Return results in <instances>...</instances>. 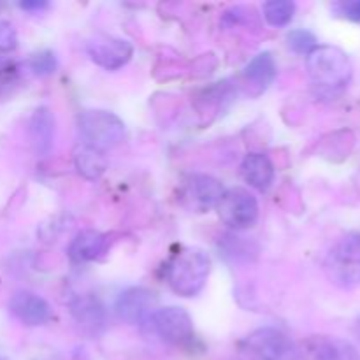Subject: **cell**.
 Segmentation results:
<instances>
[{
    "label": "cell",
    "instance_id": "obj_1",
    "mask_svg": "<svg viewBox=\"0 0 360 360\" xmlns=\"http://www.w3.org/2000/svg\"><path fill=\"white\" fill-rule=\"evenodd\" d=\"M211 271V259L199 248H183L176 253L165 269V278L172 290L181 297H193L206 285Z\"/></svg>",
    "mask_w": 360,
    "mask_h": 360
},
{
    "label": "cell",
    "instance_id": "obj_2",
    "mask_svg": "<svg viewBox=\"0 0 360 360\" xmlns=\"http://www.w3.org/2000/svg\"><path fill=\"white\" fill-rule=\"evenodd\" d=\"M306 69L313 83L327 90L348 84L354 74L348 55L336 46H316L306 56Z\"/></svg>",
    "mask_w": 360,
    "mask_h": 360
},
{
    "label": "cell",
    "instance_id": "obj_3",
    "mask_svg": "<svg viewBox=\"0 0 360 360\" xmlns=\"http://www.w3.org/2000/svg\"><path fill=\"white\" fill-rule=\"evenodd\" d=\"M326 274L336 287L355 288L360 285V232L343 236L326 259Z\"/></svg>",
    "mask_w": 360,
    "mask_h": 360
},
{
    "label": "cell",
    "instance_id": "obj_4",
    "mask_svg": "<svg viewBox=\"0 0 360 360\" xmlns=\"http://www.w3.org/2000/svg\"><path fill=\"white\" fill-rule=\"evenodd\" d=\"M77 127L83 143L101 151L118 146L125 136V123L115 112L102 111V109L81 112L77 116Z\"/></svg>",
    "mask_w": 360,
    "mask_h": 360
},
{
    "label": "cell",
    "instance_id": "obj_5",
    "mask_svg": "<svg viewBox=\"0 0 360 360\" xmlns=\"http://www.w3.org/2000/svg\"><path fill=\"white\" fill-rule=\"evenodd\" d=\"M250 360H301L299 347L288 334L274 327H262L245 340Z\"/></svg>",
    "mask_w": 360,
    "mask_h": 360
},
{
    "label": "cell",
    "instance_id": "obj_6",
    "mask_svg": "<svg viewBox=\"0 0 360 360\" xmlns=\"http://www.w3.org/2000/svg\"><path fill=\"white\" fill-rule=\"evenodd\" d=\"M218 217L227 227L245 231L255 225L259 218V202L246 188H231L224 193L217 206Z\"/></svg>",
    "mask_w": 360,
    "mask_h": 360
},
{
    "label": "cell",
    "instance_id": "obj_7",
    "mask_svg": "<svg viewBox=\"0 0 360 360\" xmlns=\"http://www.w3.org/2000/svg\"><path fill=\"white\" fill-rule=\"evenodd\" d=\"M151 329L158 338L169 345L181 347L192 341L193 338V322L188 313L178 306L169 308H158L150 319Z\"/></svg>",
    "mask_w": 360,
    "mask_h": 360
},
{
    "label": "cell",
    "instance_id": "obj_8",
    "mask_svg": "<svg viewBox=\"0 0 360 360\" xmlns=\"http://www.w3.org/2000/svg\"><path fill=\"white\" fill-rule=\"evenodd\" d=\"M90 58L105 70L122 69L134 55V46L129 41L112 35L98 34L86 44Z\"/></svg>",
    "mask_w": 360,
    "mask_h": 360
},
{
    "label": "cell",
    "instance_id": "obj_9",
    "mask_svg": "<svg viewBox=\"0 0 360 360\" xmlns=\"http://www.w3.org/2000/svg\"><path fill=\"white\" fill-rule=\"evenodd\" d=\"M301 360H360L357 348L336 336H309L299 345Z\"/></svg>",
    "mask_w": 360,
    "mask_h": 360
},
{
    "label": "cell",
    "instance_id": "obj_10",
    "mask_svg": "<svg viewBox=\"0 0 360 360\" xmlns=\"http://www.w3.org/2000/svg\"><path fill=\"white\" fill-rule=\"evenodd\" d=\"M155 304H157V299L153 292L143 287H132L120 294V297L116 299L115 311L123 322L141 326V323L150 322L151 315L157 309Z\"/></svg>",
    "mask_w": 360,
    "mask_h": 360
},
{
    "label": "cell",
    "instance_id": "obj_11",
    "mask_svg": "<svg viewBox=\"0 0 360 360\" xmlns=\"http://www.w3.org/2000/svg\"><path fill=\"white\" fill-rule=\"evenodd\" d=\"M224 193L225 190L221 183L206 174L190 176L183 190V197L188 202L190 210L199 211V213L217 207Z\"/></svg>",
    "mask_w": 360,
    "mask_h": 360
},
{
    "label": "cell",
    "instance_id": "obj_12",
    "mask_svg": "<svg viewBox=\"0 0 360 360\" xmlns=\"http://www.w3.org/2000/svg\"><path fill=\"white\" fill-rule=\"evenodd\" d=\"M9 309L25 326H42V323L49 322L53 316V309L46 299L25 290L16 292L11 297Z\"/></svg>",
    "mask_w": 360,
    "mask_h": 360
},
{
    "label": "cell",
    "instance_id": "obj_13",
    "mask_svg": "<svg viewBox=\"0 0 360 360\" xmlns=\"http://www.w3.org/2000/svg\"><path fill=\"white\" fill-rule=\"evenodd\" d=\"M276 77V62L271 53L257 55L243 70V79L253 95H259L269 86Z\"/></svg>",
    "mask_w": 360,
    "mask_h": 360
},
{
    "label": "cell",
    "instance_id": "obj_14",
    "mask_svg": "<svg viewBox=\"0 0 360 360\" xmlns=\"http://www.w3.org/2000/svg\"><path fill=\"white\" fill-rule=\"evenodd\" d=\"M241 174L250 186L266 192L274 181V165L264 153H248L241 162Z\"/></svg>",
    "mask_w": 360,
    "mask_h": 360
},
{
    "label": "cell",
    "instance_id": "obj_15",
    "mask_svg": "<svg viewBox=\"0 0 360 360\" xmlns=\"http://www.w3.org/2000/svg\"><path fill=\"white\" fill-rule=\"evenodd\" d=\"M108 248V238L101 232L83 231L72 239L70 243V259L76 262H90L98 259Z\"/></svg>",
    "mask_w": 360,
    "mask_h": 360
},
{
    "label": "cell",
    "instance_id": "obj_16",
    "mask_svg": "<svg viewBox=\"0 0 360 360\" xmlns=\"http://www.w3.org/2000/svg\"><path fill=\"white\" fill-rule=\"evenodd\" d=\"M30 132L37 153L48 155L51 150L53 136H55V118L49 112V109L39 108L34 112L30 122Z\"/></svg>",
    "mask_w": 360,
    "mask_h": 360
},
{
    "label": "cell",
    "instance_id": "obj_17",
    "mask_svg": "<svg viewBox=\"0 0 360 360\" xmlns=\"http://www.w3.org/2000/svg\"><path fill=\"white\" fill-rule=\"evenodd\" d=\"M74 164H76L77 172L86 179L101 178L102 172L105 171V157L104 151L90 146V144H77L74 150Z\"/></svg>",
    "mask_w": 360,
    "mask_h": 360
},
{
    "label": "cell",
    "instance_id": "obj_18",
    "mask_svg": "<svg viewBox=\"0 0 360 360\" xmlns=\"http://www.w3.org/2000/svg\"><path fill=\"white\" fill-rule=\"evenodd\" d=\"M72 313L76 322L84 330L91 334H97L104 327V309L97 299L83 297L72 306Z\"/></svg>",
    "mask_w": 360,
    "mask_h": 360
},
{
    "label": "cell",
    "instance_id": "obj_19",
    "mask_svg": "<svg viewBox=\"0 0 360 360\" xmlns=\"http://www.w3.org/2000/svg\"><path fill=\"white\" fill-rule=\"evenodd\" d=\"M295 13V4L290 0H271L264 4V18L271 27H287Z\"/></svg>",
    "mask_w": 360,
    "mask_h": 360
},
{
    "label": "cell",
    "instance_id": "obj_20",
    "mask_svg": "<svg viewBox=\"0 0 360 360\" xmlns=\"http://www.w3.org/2000/svg\"><path fill=\"white\" fill-rule=\"evenodd\" d=\"M287 44L292 51L309 55L316 48V39L308 30H292L287 35Z\"/></svg>",
    "mask_w": 360,
    "mask_h": 360
},
{
    "label": "cell",
    "instance_id": "obj_21",
    "mask_svg": "<svg viewBox=\"0 0 360 360\" xmlns=\"http://www.w3.org/2000/svg\"><path fill=\"white\" fill-rule=\"evenodd\" d=\"M30 67H32V70H34L35 74H39V76H44V74L55 72V69H56L55 55H53L51 51L37 53V55L32 56Z\"/></svg>",
    "mask_w": 360,
    "mask_h": 360
},
{
    "label": "cell",
    "instance_id": "obj_22",
    "mask_svg": "<svg viewBox=\"0 0 360 360\" xmlns=\"http://www.w3.org/2000/svg\"><path fill=\"white\" fill-rule=\"evenodd\" d=\"M18 44V35L9 21H0V53L13 51Z\"/></svg>",
    "mask_w": 360,
    "mask_h": 360
},
{
    "label": "cell",
    "instance_id": "obj_23",
    "mask_svg": "<svg viewBox=\"0 0 360 360\" xmlns=\"http://www.w3.org/2000/svg\"><path fill=\"white\" fill-rule=\"evenodd\" d=\"M340 13L343 14L345 18L352 21H357L360 23V0H352V2H343L340 4Z\"/></svg>",
    "mask_w": 360,
    "mask_h": 360
},
{
    "label": "cell",
    "instance_id": "obj_24",
    "mask_svg": "<svg viewBox=\"0 0 360 360\" xmlns=\"http://www.w3.org/2000/svg\"><path fill=\"white\" fill-rule=\"evenodd\" d=\"M48 4L46 2H21L20 7L21 9H27V11H35V9H42V7H46Z\"/></svg>",
    "mask_w": 360,
    "mask_h": 360
},
{
    "label": "cell",
    "instance_id": "obj_25",
    "mask_svg": "<svg viewBox=\"0 0 360 360\" xmlns=\"http://www.w3.org/2000/svg\"><path fill=\"white\" fill-rule=\"evenodd\" d=\"M354 333H355V336L359 338L360 340V316L357 320H355V326H354Z\"/></svg>",
    "mask_w": 360,
    "mask_h": 360
}]
</instances>
